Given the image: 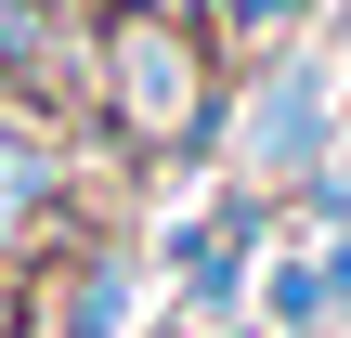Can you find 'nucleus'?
<instances>
[{
  "label": "nucleus",
  "instance_id": "f257e3e1",
  "mask_svg": "<svg viewBox=\"0 0 351 338\" xmlns=\"http://www.w3.org/2000/svg\"><path fill=\"white\" fill-rule=\"evenodd\" d=\"M91 143L130 169H221L234 156V52L208 26L104 13L91 26Z\"/></svg>",
  "mask_w": 351,
  "mask_h": 338
},
{
  "label": "nucleus",
  "instance_id": "f03ea898",
  "mask_svg": "<svg viewBox=\"0 0 351 338\" xmlns=\"http://www.w3.org/2000/svg\"><path fill=\"white\" fill-rule=\"evenodd\" d=\"M351 104H339V65L326 52H274L247 91H234V182H261V195H300L326 156H339Z\"/></svg>",
  "mask_w": 351,
  "mask_h": 338
},
{
  "label": "nucleus",
  "instance_id": "7ed1b4c3",
  "mask_svg": "<svg viewBox=\"0 0 351 338\" xmlns=\"http://www.w3.org/2000/svg\"><path fill=\"white\" fill-rule=\"evenodd\" d=\"M65 248H91L78 156H65V130H26V117H0V274L26 287V274H52Z\"/></svg>",
  "mask_w": 351,
  "mask_h": 338
},
{
  "label": "nucleus",
  "instance_id": "20e7f679",
  "mask_svg": "<svg viewBox=\"0 0 351 338\" xmlns=\"http://www.w3.org/2000/svg\"><path fill=\"white\" fill-rule=\"evenodd\" d=\"M130 326H143V248H117V234L65 248V287H52L39 338H130Z\"/></svg>",
  "mask_w": 351,
  "mask_h": 338
},
{
  "label": "nucleus",
  "instance_id": "39448f33",
  "mask_svg": "<svg viewBox=\"0 0 351 338\" xmlns=\"http://www.w3.org/2000/svg\"><path fill=\"white\" fill-rule=\"evenodd\" d=\"M247 313H261V338H326V274H313V248H274L261 287H247Z\"/></svg>",
  "mask_w": 351,
  "mask_h": 338
},
{
  "label": "nucleus",
  "instance_id": "423d86ee",
  "mask_svg": "<svg viewBox=\"0 0 351 338\" xmlns=\"http://www.w3.org/2000/svg\"><path fill=\"white\" fill-rule=\"evenodd\" d=\"M313 274H326V338H351V221L313 234Z\"/></svg>",
  "mask_w": 351,
  "mask_h": 338
},
{
  "label": "nucleus",
  "instance_id": "0eeeda50",
  "mask_svg": "<svg viewBox=\"0 0 351 338\" xmlns=\"http://www.w3.org/2000/svg\"><path fill=\"white\" fill-rule=\"evenodd\" d=\"M104 13H156V26H208V0H104Z\"/></svg>",
  "mask_w": 351,
  "mask_h": 338
},
{
  "label": "nucleus",
  "instance_id": "6e6552de",
  "mask_svg": "<svg viewBox=\"0 0 351 338\" xmlns=\"http://www.w3.org/2000/svg\"><path fill=\"white\" fill-rule=\"evenodd\" d=\"M39 13H52V26H104V0H39Z\"/></svg>",
  "mask_w": 351,
  "mask_h": 338
},
{
  "label": "nucleus",
  "instance_id": "1a4fd4ad",
  "mask_svg": "<svg viewBox=\"0 0 351 338\" xmlns=\"http://www.w3.org/2000/svg\"><path fill=\"white\" fill-rule=\"evenodd\" d=\"M0 338H26V287H13V274H0Z\"/></svg>",
  "mask_w": 351,
  "mask_h": 338
},
{
  "label": "nucleus",
  "instance_id": "9d476101",
  "mask_svg": "<svg viewBox=\"0 0 351 338\" xmlns=\"http://www.w3.org/2000/svg\"><path fill=\"white\" fill-rule=\"evenodd\" d=\"M195 338H261V313H208V326H195Z\"/></svg>",
  "mask_w": 351,
  "mask_h": 338
},
{
  "label": "nucleus",
  "instance_id": "9b49d317",
  "mask_svg": "<svg viewBox=\"0 0 351 338\" xmlns=\"http://www.w3.org/2000/svg\"><path fill=\"white\" fill-rule=\"evenodd\" d=\"M0 117H26V104H13V78H0Z\"/></svg>",
  "mask_w": 351,
  "mask_h": 338
}]
</instances>
